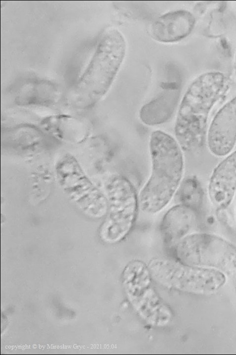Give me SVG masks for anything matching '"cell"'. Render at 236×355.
<instances>
[{"label": "cell", "instance_id": "6da1fadb", "mask_svg": "<svg viewBox=\"0 0 236 355\" xmlns=\"http://www.w3.org/2000/svg\"><path fill=\"white\" fill-rule=\"evenodd\" d=\"M149 151L151 173L138 197L140 209L153 214L162 210L175 196L183 180L184 160L176 139L160 130L152 133Z\"/></svg>", "mask_w": 236, "mask_h": 355}, {"label": "cell", "instance_id": "7a4b0ae2", "mask_svg": "<svg viewBox=\"0 0 236 355\" xmlns=\"http://www.w3.org/2000/svg\"><path fill=\"white\" fill-rule=\"evenodd\" d=\"M227 85L224 74L210 71L199 75L189 85L174 125L175 138L183 151L191 152L202 146L209 114Z\"/></svg>", "mask_w": 236, "mask_h": 355}, {"label": "cell", "instance_id": "3957f363", "mask_svg": "<svg viewBox=\"0 0 236 355\" xmlns=\"http://www.w3.org/2000/svg\"><path fill=\"white\" fill-rule=\"evenodd\" d=\"M127 45L123 34L111 28L103 35L74 92V101L85 107L94 105L111 88L122 63Z\"/></svg>", "mask_w": 236, "mask_h": 355}, {"label": "cell", "instance_id": "277c9868", "mask_svg": "<svg viewBox=\"0 0 236 355\" xmlns=\"http://www.w3.org/2000/svg\"><path fill=\"white\" fill-rule=\"evenodd\" d=\"M170 249L174 259L184 264L236 275V247L217 235L194 232Z\"/></svg>", "mask_w": 236, "mask_h": 355}, {"label": "cell", "instance_id": "5b68a950", "mask_svg": "<svg viewBox=\"0 0 236 355\" xmlns=\"http://www.w3.org/2000/svg\"><path fill=\"white\" fill-rule=\"evenodd\" d=\"M107 191L109 213L100 235L105 242L115 244L124 240L132 231L140 208L139 197L131 182L122 175L112 176Z\"/></svg>", "mask_w": 236, "mask_h": 355}, {"label": "cell", "instance_id": "8992f818", "mask_svg": "<svg viewBox=\"0 0 236 355\" xmlns=\"http://www.w3.org/2000/svg\"><path fill=\"white\" fill-rule=\"evenodd\" d=\"M152 279L148 265L139 259L129 262L122 272L127 297L136 311L151 324L163 326L170 321L172 313L153 287Z\"/></svg>", "mask_w": 236, "mask_h": 355}, {"label": "cell", "instance_id": "52a82bcc", "mask_svg": "<svg viewBox=\"0 0 236 355\" xmlns=\"http://www.w3.org/2000/svg\"><path fill=\"white\" fill-rule=\"evenodd\" d=\"M153 279L171 289L204 294L218 288L224 274L215 269L192 266L176 259L156 258L148 264Z\"/></svg>", "mask_w": 236, "mask_h": 355}, {"label": "cell", "instance_id": "ba28073f", "mask_svg": "<svg viewBox=\"0 0 236 355\" xmlns=\"http://www.w3.org/2000/svg\"><path fill=\"white\" fill-rule=\"evenodd\" d=\"M236 143V96L225 103L212 120L207 134L209 151L217 156L229 154Z\"/></svg>", "mask_w": 236, "mask_h": 355}, {"label": "cell", "instance_id": "9c48e42d", "mask_svg": "<svg viewBox=\"0 0 236 355\" xmlns=\"http://www.w3.org/2000/svg\"><path fill=\"white\" fill-rule=\"evenodd\" d=\"M208 190L209 199L217 209H225L231 204L236 193V151L215 167Z\"/></svg>", "mask_w": 236, "mask_h": 355}, {"label": "cell", "instance_id": "30bf717a", "mask_svg": "<svg viewBox=\"0 0 236 355\" xmlns=\"http://www.w3.org/2000/svg\"><path fill=\"white\" fill-rule=\"evenodd\" d=\"M198 223V211L178 203L164 214L159 230L164 243L171 248L178 241L195 232Z\"/></svg>", "mask_w": 236, "mask_h": 355}, {"label": "cell", "instance_id": "8fae6325", "mask_svg": "<svg viewBox=\"0 0 236 355\" xmlns=\"http://www.w3.org/2000/svg\"><path fill=\"white\" fill-rule=\"evenodd\" d=\"M196 18L188 10L178 9L159 16L152 24L151 35L156 41L173 43L185 38L193 31Z\"/></svg>", "mask_w": 236, "mask_h": 355}, {"label": "cell", "instance_id": "7c38bea8", "mask_svg": "<svg viewBox=\"0 0 236 355\" xmlns=\"http://www.w3.org/2000/svg\"><path fill=\"white\" fill-rule=\"evenodd\" d=\"M162 88L161 92L143 105L140 110V119L146 125H157L166 122L170 118L178 104L180 83H166Z\"/></svg>", "mask_w": 236, "mask_h": 355}, {"label": "cell", "instance_id": "4fadbf2b", "mask_svg": "<svg viewBox=\"0 0 236 355\" xmlns=\"http://www.w3.org/2000/svg\"><path fill=\"white\" fill-rule=\"evenodd\" d=\"M46 128L59 138L73 143L79 142L86 137L87 129L78 120L68 116L58 115L48 118Z\"/></svg>", "mask_w": 236, "mask_h": 355}, {"label": "cell", "instance_id": "5bb4252c", "mask_svg": "<svg viewBox=\"0 0 236 355\" xmlns=\"http://www.w3.org/2000/svg\"><path fill=\"white\" fill-rule=\"evenodd\" d=\"M175 195L179 203L198 211L203 200V192L198 179L194 176H189L182 180Z\"/></svg>", "mask_w": 236, "mask_h": 355}, {"label": "cell", "instance_id": "9a60e30c", "mask_svg": "<svg viewBox=\"0 0 236 355\" xmlns=\"http://www.w3.org/2000/svg\"><path fill=\"white\" fill-rule=\"evenodd\" d=\"M16 129L12 130L15 135L11 132L12 136H15V138H11L12 143L19 144L21 148H28L30 146L33 147L39 144L40 133L36 128L24 126L18 127Z\"/></svg>", "mask_w": 236, "mask_h": 355}, {"label": "cell", "instance_id": "2e32d148", "mask_svg": "<svg viewBox=\"0 0 236 355\" xmlns=\"http://www.w3.org/2000/svg\"></svg>", "mask_w": 236, "mask_h": 355}]
</instances>
